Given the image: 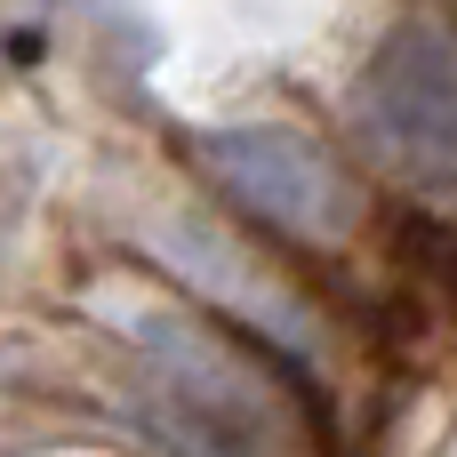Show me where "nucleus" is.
I'll return each instance as SVG.
<instances>
[{"label":"nucleus","instance_id":"2","mask_svg":"<svg viewBox=\"0 0 457 457\" xmlns=\"http://www.w3.org/2000/svg\"><path fill=\"white\" fill-rule=\"evenodd\" d=\"M193 153H201L209 185H217L241 217H257V225H273V233H289V241H345V233L361 225L353 177H345L313 137H297V129H273V120L209 129V137H193Z\"/></svg>","mask_w":457,"mask_h":457},{"label":"nucleus","instance_id":"1","mask_svg":"<svg viewBox=\"0 0 457 457\" xmlns=\"http://www.w3.org/2000/svg\"><path fill=\"white\" fill-rule=\"evenodd\" d=\"M353 120L410 193L457 201V48L434 24H402L370 56Z\"/></svg>","mask_w":457,"mask_h":457}]
</instances>
